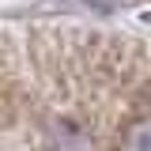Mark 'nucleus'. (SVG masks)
Masks as SVG:
<instances>
[{"label":"nucleus","mask_w":151,"mask_h":151,"mask_svg":"<svg viewBox=\"0 0 151 151\" xmlns=\"http://www.w3.org/2000/svg\"><path fill=\"white\" fill-rule=\"evenodd\" d=\"M121 151H151V117L136 121L121 136Z\"/></svg>","instance_id":"f257e3e1"}]
</instances>
